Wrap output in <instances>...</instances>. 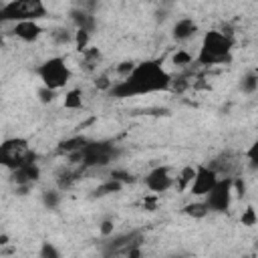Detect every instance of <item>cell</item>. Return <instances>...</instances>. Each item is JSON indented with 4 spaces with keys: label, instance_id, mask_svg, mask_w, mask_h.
Returning a JSON list of instances; mask_svg holds the SVG:
<instances>
[{
    "label": "cell",
    "instance_id": "6da1fadb",
    "mask_svg": "<svg viewBox=\"0 0 258 258\" xmlns=\"http://www.w3.org/2000/svg\"><path fill=\"white\" fill-rule=\"evenodd\" d=\"M169 85H171V75L163 69L161 60L147 58V60L137 62L127 77L113 83V87L109 91L113 97L125 99V97L169 91Z\"/></svg>",
    "mask_w": 258,
    "mask_h": 258
},
{
    "label": "cell",
    "instance_id": "7a4b0ae2",
    "mask_svg": "<svg viewBox=\"0 0 258 258\" xmlns=\"http://www.w3.org/2000/svg\"><path fill=\"white\" fill-rule=\"evenodd\" d=\"M234 44H236V40L232 34H226L222 30H208L202 38L196 62L202 67L228 64V62H232Z\"/></svg>",
    "mask_w": 258,
    "mask_h": 258
},
{
    "label": "cell",
    "instance_id": "3957f363",
    "mask_svg": "<svg viewBox=\"0 0 258 258\" xmlns=\"http://www.w3.org/2000/svg\"><path fill=\"white\" fill-rule=\"evenodd\" d=\"M117 155H119V149L111 141H87L85 147L69 161L81 165V169L103 167V165H109L113 159H117Z\"/></svg>",
    "mask_w": 258,
    "mask_h": 258
},
{
    "label": "cell",
    "instance_id": "277c9868",
    "mask_svg": "<svg viewBox=\"0 0 258 258\" xmlns=\"http://www.w3.org/2000/svg\"><path fill=\"white\" fill-rule=\"evenodd\" d=\"M48 10L44 0H8L0 6V24L2 22H20V20H40L46 18Z\"/></svg>",
    "mask_w": 258,
    "mask_h": 258
},
{
    "label": "cell",
    "instance_id": "5b68a950",
    "mask_svg": "<svg viewBox=\"0 0 258 258\" xmlns=\"http://www.w3.org/2000/svg\"><path fill=\"white\" fill-rule=\"evenodd\" d=\"M34 159V151L24 137H10L0 143V167L16 169Z\"/></svg>",
    "mask_w": 258,
    "mask_h": 258
},
{
    "label": "cell",
    "instance_id": "8992f818",
    "mask_svg": "<svg viewBox=\"0 0 258 258\" xmlns=\"http://www.w3.org/2000/svg\"><path fill=\"white\" fill-rule=\"evenodd\" d=\"M36 73H38L42 85L52 89V91H58V89L67 87L71 77H73V71L67 64L64 56H50V58H46L42 64H38Z\"/></svg>",
    "mask_w": 258,
    "mask_h": 258
},
{
    "label": "cell",
    "instance_id": "52a82bcc",
    "mask_svg": "<svg viewBox=\"0 0 258 258\" xmlns=\"http://www.w3.org/2000/svg\"><path fill=\"white\" fill-rule=\"evenodd\" d=\"M232 194H234L232 177H230V175L218 177V181L214 183V187L204 196V204L208 206V210H210V212L224 214V212H228V210H230Z\"/></svg>",
    "mask_w": 258,
    "mask_h": 258
},
{
    "label": "cell",
    "instance_id": "ba28073f",
    "mask_svg": "<svg viewBox=\"0 0 258 258\" xmlns=\"http://www.w3.org/2000/svg\"><path fill=\"white\" fill-rule=\"evenodd\" d=\"M143 183H145V187H147L149 191H153V194H165L167 189L173 187L175 177L171 175V169H169L167 165H157V167H153V169L145 175Z\"/></svg>",
    "mask_w": 258,
    "mask_h": 258
},
{
    "label": "cell",
    "instance_id": "9c48e42d",
    "mask_svg": "<svg viewBox=\"0 0 258 258\" xmlns=\"http://www.w3.org/2000/svg\"><path fill=\"white\" fill-rule=\"evenodd\" d=\"M216 181H218V173L210 165H196V171H194V177L189 183V194L204 198L214 187Z\"/></svg>",
    "mask_w": 258,
    "mask_h": 258
},
{
    "label": "cell",
    "instance_id": "30bf717a",
    "mask_svg": "<svg viewBox=\"0 0 258 258\" xmlns=\"http://www.w3.org/2000/svg\"><path fill=\"white\" fill-rule=\"evenodd\" d=\"M38 177H40V167H38V163L32 159V161H28V163H24V165L12 169L10 181H12L14 185L26 189V187H30L34 181H38Z\"/></svg>",
    "mask_w": 258,
    "mask_h": 258
},
{
    "label": "cell",
    "instance_id": "8fae6325",
    "mask_svg": "<svg viewBox=\"0 0 258 258\" xmlns=\"http://www.w3.org/2000/svg\"><path fill=\"white\" fill-rule=\"evenodd\" d=\"M42 26L38 24V20H20V22H14L10 34L20 38L22 42H36L40 36H42Z\"/></svg>",
    "mask_w": 258,
    "mask_h": 258
},
{
    "label": "cell",
    "instance_id": "7c38bea8",
    "mask_svg": "<svg viewBox=\"0 0 258 258\" xmlns=\"http://www.w3.org/2000/svg\"><path fill=\"white\" fill-rule=\"evenodd\" d=\"M171 32H173V38L175 40L185 42V40H189V38H194L198 34V22L194 18H189V16H183V18H179L173 24V30Z\"/></svg>",
    "mask_w": 258,
    "mask_h": 258
},
{
    "label": "cell",
    "instance_id": "4fadbf2b",
    "mask_svg": "<svg viewBox=\"0 0 258 258\" xmlns=\"http://www.w3.org/2000/svg\"><path fill=\"white\" fill-rule=\"evenodd\" d=\"M89 139L87 137H83V135H75V137H69V139H64V141H60L58 145H56V153L58 155H64V157H75L83 147H85V143H87Z\"/></svg>",
    "mask_w": 258,
    "mask_h": 258
},
{
    "label": "cell",
    "instance_id": "5bb4252c",
    "mask_svg": "<svg viewBox=\"0 0 258 258\" xmlns=\"http://www.w3.org/2000/svg\"><path fill=\"white\" fill-rule=\"evenodd\" d=\"M71 20L77 24V28H85V30H93V24H95V18L85 10V8H77L71 12Z\"/></svg>",
    "mask_w": 258,
    "mask_h": 258
},
{
    "label": "cell",
    "instance_id": "9a60e30c",
    "mask_svg": "<svg viewBox=\"0 0 258 258\" xmlns=\"http://www.w3.org/2000/svg\"><path fill=\"white\" fill-rule=\"evenodd\" d=\"M183 214L189 216V218L202 220V218H206L210 214V210H208V206L204 202H189V204L183 206Z\"/></svg>",
    "mask_w": 258,
    "mask_h": 258
},
{
    "label": "cell",
    "instance_id": "2e32d148",
    "mask_svg": "<svg viewBox=\"0 0 258 258\" xmlns=\"http://www.w3.org/2000/svg\"><path fill=\"white\" fill-rule=\"evenodd\" d=\"M121 189H123V183H121V181H117V179H113V177H109L107 181H103V183L95 189V196H97V198H101V196L117 194V191H121Z\"/></svg>",
    "mask_w": 258,
    "mask_h": 258
},
{
    "label": "cell",
    "instance_id": "e0dca14e",
    "mask_svg": "<svg viewBox=\"0 0 258 258\" xmlns=\"http://www.w3.org/2000/svg\"><path fill=\"white\" fill-rule=\"evenodd\" d=\"M64 107L67 109H81L83 107V91L81 89H71L64 95Z\"/></svg>",
    "mask_w": 258,
    "mask_h": 258
},
{
    "label": "cell",
    "instance_id": "ac0fdd59",
    "mask_svg": "<svg viewBox=\"0 0 258 258\" xmlns=\"http://www.w3.org/2000/svg\"><path fill=\"white\" fill-rule=\"evenodd\" d=\"M256 89H258V75H256V71H248L242 77V91L248 95H254Z\"/></svg>",
    "mask_w": 258,
    "mask_h": 258
},
{
    "label": "cell",
    "instance_id": "d6986e66",
    "mask_svg": "<svg viewBox=\"0 0 258 258\" xmlns=\"http://www.w3.org/2000/svg\"><path fill=\"white\" fill-rule=\"evenodd\" d=\"M194 171H196V167H183V169L179 171V175H177V179H175V183H173V185H175L179 191L187 189V187H189V183H191Z\"/></svg>",
    "mask_w": 258,
    "mask_h": 258
},
{
    "label": "cell",
    "instance_id": "ffe728a7",
    "mask_svg": "<svg viewBox=\"0 0 258 258\" xmlns=\"http://www.w3.org/2000/svg\"><path fill=\"white\" fill-rule=\"evenodd\" d=\"M79 179V171H71V169H64L58 177H56V185L60 187V189H69L75 181Z\"/></svg>",
    "mask_w": 258,
    "mask_h": 258
},
{
    "label": "cell",
    "instance_id": "44dd1931",
    "mask_svg": "<svg viewBox=\"0 0 258 258\" xmlns=\"http://www.w3.org/2000/svg\"><path fill=\"white\" fill-rule=\"evenodd\" d=\"M89 38H91V32L89 30H85V28H77L75 30V46H77V50L79 52H83L87 46H89Z\"/></svg>",
    "mask_w": 258,
    "mask_h": 258
},
{
    "label": "cell",
    "instance_id": "7402d4cb",
    "mask_svg": "<svg viewBox=\"0 0 258 258\" xmlns=\"http://www.w3.org/2000/svg\"><path fill=\"white\" fill-rule=\"evenodd\" d=\"M52 40H54L56 44H69V42L75 40V32H71V30H67V28H60V30L52 32Z\"/></svg>",
    "mask_w": 258,
    "mask_h": 258
},
{
    "label": "cell",
    "instance_id": "603a6c76",
    "mask_svg": "<svg viewBox=\"0 0 258 258\" xmlns=\"http://www.w3.org/2000/svg\"><path fill=\"white\" fill-rule=\"evenodd\" d=\"M240 222H242V226H256V222H258L256 210H254L252 206H248V208L242 212V218H240Z\"/></svg>",
    "mask_w": 258,
    "mask_h": 258
},
{
    "label": "cell",
    "instance_id": "cb8c5ba5",
    "mask_svg": "<svg viewBox=\"0 0 258 258\" xmlns=\"http://www.w3.org/2000/svg\"><path fill=\"white\" fill-rule=\"evenodd\" d=\"M171 60H173L175 67H187V64H191V54L187 50H177L171 56Z\"/></svg>",
    "mask_w": 258,
    "mask_h": 258
},
{
    "label": "cell",
    "instance_id": "d4e9b609",
    "mask_svg": "<svg viewBox=\"0 0 258 258\" xmlns=\"http://www.w3.org/2000/svg\"><path fill=\"white\" fill-rule=\"evenodd\" d=\"M109 177H113V179L121 181L123 185H125V183H131V181H133V175H131L129 171H125V169H111Z\"/></svg>",
    "mask_w": 258,
    "mask_h": 258
},
{
    "label": "cell",
    "instance_id": "484cf974",
    "mask_svg": "<svg viewBox=\"0 0 258 258\" xmlns=\"http://www.w3.org/2000/svg\"><path fill=\"white\" fill-rule=\"evenodd\" d=\"M135 67V62L133 60H123V62H119L117 67H115V71L121 75V77H127L129 73H131V69Z\"/></svg>",
    "mask_w": 258,
    "mask_h": 258
},
{
    "label": "cell",
    "instance_id": "4316f807",
    "mask_svg": "<svg viewBox=\"0 0 258 258\" xmlns=\"http://www.w3.org/2000/svg\"><path fill=\"white\" fill-rule=\"evenodd\" d=\"M54 93H56V91H52V89H48V87H44V85H42V89H38V97H40L42 103H50V101L54 99Z\"/></svg>",
    "mask_w": 258,
    "mask_h": 258
},
{
    "label": "cell",
    "instance_id": "83f0119b",
    "mask_svg": "<svg viewBox=\"0 0 258 258\" xmlns=\"http://www.w3.org/2000/svg\"><path fill=\"white\" fill-rule=\"evenodd\" d=\"M95 85H97L99 89H111V87H113V83L109 81V77H107V75L97 77V79H95Z\"/></svg>",
    "mask_w": 258,
    "mask_h": 258
},
{
    "label": "cell",
    "instance_id": "f1b7e54d",
    "mask_svg": "<svg viewBox=\"0 0 258 258\" xmlns=\"http://www.w3.org/2000/svg\"><path fill=\"white\" fill-rule=\"evenodd\" d=\"M40 256H50V258H56V256H58V250H54V248H52V246L46 242V244L42 246V250H40Z\"/></svg>",
    "mask_w": 258,
    "mask_h": 258
},
{
    "label": "cell",
    "instance_id": "f546056e",
    "mask_svg": "<svg viewBox=\"0 0 258 258\" xmlns=\"http://www.w3.org/2000/svg\"><path fill=\"white\" fill-rule=\"evenodd\" d=\"M56 200H58L56 191H48V194L44 196V204H46V206H54V204H56Z\"/></svg>",
    "mask_w": 258,
    "mask_h": 258
},
{
    "label": "cell",
    "instance_id": "4dcf8cb0",
    "mask_svg": "<svg viewBox=\"0 0 258 258\" xmlns=\"http://www.w3.org/2000/svg\"><path fill=\"white\" fill-rule=\"evenodd\" d=\"M101 232H103L105 236L111 234V232H113V222H111V220H105V222L101 224Z\"/></svg>",
    "mask_w": 258,
    "mask_h": 258
},
{
    "label": "cell",
    "instance_id": "1f68e13d",
    "mask_svg": "<svg viewBox=\"0 0 258 258\" xmlns=\"http://www.w3.org/2000/svg\"><path fill=\"white\" fill-rule=\"evenodd\" d=\"M2 42H4V34L0 32V44H2Z\"/></svg>",
    "mask_w": 258,
    "mask_h": 258
},
{
    "label": "cell",
    "instance_id": "d6a6232c",
    "mask_svg": "<svg viewBox=\"0 0 258 258\" xmlns=\"http://www.w3.org/2000/svg\"><path fill=\"white\" fill-rule=\"evenodd\" d=\"M0 6H2V4H0Z\"/></svg>",
    "mask_w": 258,
    "mask_h": 258
}]
</instances>
